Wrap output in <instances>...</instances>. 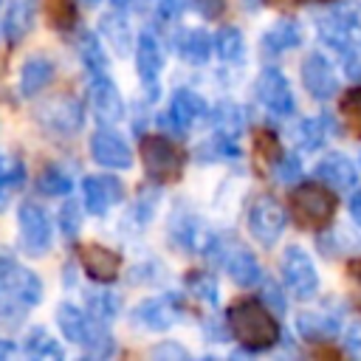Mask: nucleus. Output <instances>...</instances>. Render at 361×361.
<instances>
[{
	"label": "nucleus",
	"mask_w": 361,
	"mask_h": 361,
	"mask_svg": "<svg viewBox=\"0 0 361 361\" xmlns=\"http://www.w3.org/2000/svg\"><path fill=\"white\" fill-rule=\"evenodd\" d=\"M226 319H228V330L234 333V338L240 344H245L248 350H268L279 341L276 319L257 299H243V302L231 305Z\"/></svg>",
	"instance_id": "f257e3e1"
},
{
	"label": "nucleus",
	"mask_w": 361,
	"mask_h": 361,
	"mask_svg": "<svg viewBox=\"0 0 361 361\" xmlns=\"http://www.w3.org/2000/svg\"><path fill=\"white\" fill-rule=\"evenodd\" d=\"M290 212L302 228L327 226V220L336 214V195L327 189V183H299L290 195Z\"/></svg>",
	"instance_id": "f03ea898"
},
{
	"label": "nucleus",
	"mask_w": 361,
	"mask_h": 361,
	"mask_svg": "<svg viewBox=\"0 0 361 361\" xmlns=\"http://www.w3.org/2000/svg\"><path fill=\"white\" fill-rule=\"evenodd\" d=\"M141 161H144L147 175L155 183H172L183 172L180 149L164 135H144L141 138Z\"/></svg>",
	"instance_id": "7ed1b4c3"
},
{
	"label": "nucleus",
	"mask_w": 361,
	"mask_h": 361,
	"mask_svg": "<svg viewBox=\"0 0 361 361\" xmlns=\"http://www.w3.org/2000/svg\"><path fill=\"white\" fill-rule=\"evenodd\" d=\"M279 268H282V279H285L288 290L296 299H310L319 290V274H316V265H313V259L307 257L305 248L288 245L282 251Z\"/></svg>",
	"instance_id": "20e7f679"
},
{
	"label": "nucleus",
	"mask_w": 361,
	"mask_h": 361,
	"mask_svg": "<svg viewBox=\"0 0 361 361\" xmlns=\"http://www.w3.org/2000/svg\"><path fill=\"white\" fill-rule=\"evenodd\" d=\"M316 28H319L322 42H327L330 48L344 54L353 45V34L358 28V14L353 6L338 3V6H330L324 14L316 17Z\"/></svg>",
	"instance_id": "39448f33"
},
{
	"label": "nucleus",
	"mask_w": 361,
	"mask_h": 361,
	"mask_svg": "<svg viewBox=\"0 0 361 361\" xmlns=\"http://www.w3.org/2000/svg\"><path fill=\"white\" fill-rule=\"evenodd\" d=\"M17 220H20L23 251L31 254V257H42V254H48L51 240H54V226H51L45 209L37 206V203H23L20 212H17Z\"/></svg>",
	"instance_id": "423d86ee"
},
{
	"label": "nucleus",
	"mask_w": 361,
	"mask_h": 361,
	"mask_svg": "<svg viewBox=\"0 0 361 361\" xmlns=\"http://www.w3.org/2000/svg\"><path fill=\"white\" fill-rule=\"evenodd\" d=\"M248 231L259 245H274L285 231V209L271 195H259L248 209Z\"/></svg>",
	"instance_id": "0eeeda50"
},
{
	"label": "nucleus",
	"mask_w": 361,
	"mask_h": 361,
	"mask_svg": "<svg viewBox=\"0 0 361 361\" xmlns=\"http://www.w3.org/2000/svg\"><path fill=\"white\" fill-rule=\"evenodd\" d=\"M257 99L274 113V116H290L296 102L290 93V85L279 68H262L257 76Z\"/></svg>",
	"instance_id": "6e6552de"
},
{
	"label": "nucleus",
	"mask_w": 361,
	"mask_h": 361,
	"mask_svg": "<svg viewBox=\"0 0 361 361\" xmlns=\"http://www.w3.org/2000/svg\"><path fill=\"white\" fill-rule=\"evenodd\" d=\"M302 85L319 102H327V99L336 96L338 76H336V71H333V65H330V59L324 54L313 51V54L305 56V62H302Z\"/></svg>",
	"instance_id": "1a4fd4ad"
},
{
	"label": "nucleus",
	"mask_w": 361,
	"mask_h": 361,
	"mask_svg": "<svg viewBox=\"0 0 361 361\" xmlns=\"http://www.w3.org/2000/svg\"><path fill=\"white\" fill-rule=\"evenodd\" d=\"M206 110L209 107H206L203 96H197L189 87H180V90L172 93L169 110H166V116H161V124L169 127V130H175V133H183L186 127H192L195 121H200L206 116Z\"/></svg>",
	"instance_id": "9d476101"
},
{
	"label": "nucleus",
	"mask_w": 361,
	"mask_h": 361,
	"mask_svg": "<svg viewBox=\"0 0 361 361\" xmlns=\"http://www.w3.org/2000/svg\"><path fill=\"white\" fill-rule=\"evenodd\" d=\"M39 121L48 130L59 133V135H71L82 127L85 113H82V104L73 96H56V99H48L39 107Z\"/></svg>",
	"instance_id": "9b49d317"
},
{
	"label": "nucleus",
	"mask_w": 361,
	"mask_h": 361,
	"mask_svg": "<svg viewBox=\"0 0 361 361\" xmlns=\"http://www.w3.org/2000/svg\"><path fill=\"white\" fill-rule=\"evenodd\" d=\"M90 158L107 169H127L133 164V152L116 130H96L90 135Z\"/></svg>",
	"instance_id": "f8f14e48"
},
{
	"label": "nucleus",
	"mask_w": 361,
	"mask_h": 361,
	"mask_svg": "<svg viewBox=\"0 0 361 361\" xmlns=\"http://www.w3.org/2000/svg\"><path fill=\"white\" fill-rule=\"evenodd\" d=\"M90 110H93L96 121H102V124H113L124 116V102L118 96L116 82L107 73L90 76Z\"/></svg>",
	"instance_id": "ddd939ff"
},
{
	"label": "nucleus",
	"mask_w": 361,
	"mask_h": 361,
	"mask_svg": "<svg viewBox=\"0 0 361 361\" xmlns=\"http://www.w3.org/2000/svg\"><path fill=\"white\" fill-rule=\"evenodd\" d=\"M180 316V305L175 293H164L155 299H144L135 310H133V322L147 327V330H166L178 322Z\"/></svg>",
	"instance_id": "4468645a"
},
{
	"label": "nucleus",
	"mask_w": 361,
	"mask_h": 361,
	"mask_svg": "<svg viewBox=\"0 0 361 361\" xmlns=\"http://www.w3.org/2000/svg\"><path fill=\"white\" fill-rule=\"evenodd\" d=\"M82 192H85V209L90 214H104L113 203H121V197H124L121 180L110 178V175H90V178H85Z\"/></svg>",
	"instance_id": "2eb2a0df"
},
{
	"label": "nucleus",
	"mask_w": 361,
	"mask_h": 361,
	"mask_svg": "<svg viewBox=\"0 0 361 361\" xmlns=\"http://www.w3.org/2000/svg\"><path fill=\"white\" fill-rule=\"evenodd\" d=\"M217 262L226 265L228 276H231L240 288H251V285H257V282L262 279V268H259L257 257H254L248 248H243V245H234V248H228V251H220V254H217Z\"/></svg>",
	"instance_id": "dca6fc26"
},
{
	"label": "nucleus",
	"mask_w": 361,
	"mask_h": 361,
	"mask_svg": "<svg viewBox=\"0 0 361 361\" xmlns=\"http://www.w3.org/2000/svg\"><path fill=\"white\" fill-rule=\"evenodd\" d=\"M135 68H138V76L147 87H155L158 85V76H161V68H164V54H161V45L158 39L144 31L138 34V42H135Z\"/></svg>",
	"instance_id": "f3484780"
},
{
	"label": "nucleus",
	"mask_w": 361,
	"mask_h": 361,
	"mask_svg": "<svg viewBox=\"0 0 361 361\" xmlns=\"http://www.w3.org/2000/svg\"><path fill=\"white\" fill-rule=\"evenodd\" d=\"M316 175H319V180H324L327 186H333L338 192H350L355 186V169H353L350 158L341 152H327L319 161Z\"/></svg>",
	"instance_id": "a211bd4d"
},
{
	"label": "nucleus",
	"mask_w": 361,
	"mask_h": 361,
	"mask_svg": "<svg viewBox=\"0 0 361 361\" xmlns=\"http://www.w3.org/2000/svg\"><path fill=\"white\" fill-rule=\"evenodd\" d=\"M37 6H39V0H8L6 17H3V34L8 42H20L31 31Z\"/></svg>",
	"instance_id": "6ab92c4d"
},
{
	"label": "nucleus",
	"mask_w": 361,
	"mask_h": 361,
	"mask_svg": "<svg viewBox=\"0 0 361 361\" xmlns=\"http://www.w3.org/2000/svg\"><path fill=\"white\" fill-rule=\"evenodd\" d=\"M82 265H85V274L96 282H113L116 274H118V254H113L110 248L104 245H85L82 248Z\"/></svg>",
	"instance_id": "aec40b11"
},
{
	"label": "nucleus",
	"mask_w": 361,
	"mask_h": 361,
	"mask_svg": "<svg viewBox=\"0 0 361 361\" xmlns=\"http://www.w3.org/2000/svg\"><path fill=\"white\" fill-rule=\"evenodd\" d=\"M54 79V62L48 56H28L20 71V96L31 99L39 90H45Z\"/></svg>",
	"instance_id": "412c9836"
},
{
	"label": "nucleus",
	"mask_w": 361,
	"mask_h": 361,
	"mask_svg": "<svg viewBox=\"0 0 361 361\" xmlns=\"http://www.w3.org/2000/svg\"><path fill=\"white\" fill-rule=\"evenodd\" d=\"M296 330H299V336L307 338V341H330V338L338 336L341 322H338L336 313H316V310H307V313H299Z\"/></svg>",
	"instance_id": "4be33fe9"
},
{
	"label": "nucleus",
	"mask_w": 361,
	"mask_h": 361,
	"mask_svg": "<svg viewBox=\"0 0 361 361\" xmlns=\"http://www.w3.org/2000/svg\"><path fill=\"white\" fill-rule=\"evenodd\" d=\"M175 48H178V54H180L186 62H192V65H203V62L209 59L212 48H214V39H212L203 28H186V31L178 34Z\"/></svg>",
	"instance_id": "5701e85b"
},
{
	"label": "nucleus",
	"mask_w": 361,
	"mask_h": 361,
	"mask_svg": "<svg viewBox=\"0 0 361 361\" xmlns=\"http://www.w3.org/2000/svg\"><path fill=\"white\" fill-rule=\"evenodd\" d=\"M302 42V28H299V23L296 20H276L268 31H265V37H262V48H265V54H282V51H290V48H296Z\"/></svg>",
	"instance_id": "b1692460"
},
{
	"label": "nucleus",
	"mask_w": 361,
	"mask_h": 361,
	"mask_svg": "<svg viewBox=\"0 0 361 361\" xmlns=\"http://www.w3.org/2000/svg\"><path fill=\"white\" fill-rule=\"evenodd\" d=\"M327 130L336 133V124H333V118H327V116H322V118H302V121L296 124L293 135H296V144H299L302 149H319V147L324 144V138H327Z\"/></svg>",
	"instance_id": "393cba45"
},
{
	"label": "nucleus",
	"mask_w": 361,
	"mask_h": 361,
	"mask_svg": "<svg viewBox=\"0 0 361 361\" xmlns=\"http://www.w3.org/2000/svg\"><path fill=\"white\" fill-rule=\"evenodd\" d=\"M214 51H217V56H220L223 62H237V59H243V54H245V39H243L240 28L223 25V28L217 31V37H214Z\"/></svg>",
	"instance_id": "a878e982"
},
{
	"label": "nucleus",
	"mask_w": 361,
	"mask_h": 361,
	"mask_svg": "<svg viewBox=\"0 0 361 361\" xmlns=\"http://www.w3.org/2000/svg\"><path fill=\"white\" fill-rule=\"evenodd\" d=\"M23 347H25V353L34 355V358H54V361H59V358L65 355L62 347L56 344V338H51V333H48L45 327H34V330H28Z\"/></svg>",
	"instance_id": "bb28decb"
},
{
	"label": "nucleus",
	"mask_w": 361,
	"mask_h": 361,
	"mask_svg": "<svg viewBox=\"0 0 361 361\" xmlns=\"http://www.w3.org/2000/svg\"><path fill=\"white\" fill-rule=\"evenodd\" d=\"M85 305H87V313L93 319H99V322H110L121 310V299L113 290H90L85 296Z\"/></svg>",
	"instance_id": "cd10ccee"
},
{
	"label": "nucleus",
	"mask_w": 361,
	"mask_h": 361,
	"mask_svg": "<svg viewBox=\"0 0 361 361\" xmlns=\"http://www.w3.org/2000/svg\"><path fill=\"white\" fill-rule=\"evenodd\" d=\"M197 155H200V161H223V158H240L237 135H226V133H217V135H212L206 144H200Z\"/></svg>",
	"instance_id": "c85d7f7f"
},
{
	"label": "nucleus",
	"mask_w": 361,
	"mask_h": 361,
	"mask_svg": "<svg viewBox=\"0 0 361 361\" xmlns=\"http://www.w3.org/2000/svg\"><path fill=\"white\" fill-rule=\"evenodd\" d=\"M79 54H82V62H85V68H87L90 76L107 73V56H104L99 39H96L90 31L82 34V39H79Z\"/></svg>",
	"instance_id": "c756f323"
},
{
	"label": "nucleus",
	"mask_w": 361,
	"mask_h": 361,
	"mask_svg": "<svg viewBox=\"0 0 361 361\" xmlns=\"http://www.w3.org/2000/svg\"><path fill=\"white\" fill-rule=\"evenodd\" d=\"M212 124L217 127V133H226V135H240L243 130V113L237 104L231 102H220L212 113Z\"/></svg>",
	"instance_id": "7c9ffc66"
},
{
	"label": "nucleus",
	"mask_w": 361,
	"mask_h": 361,
	"mask_svg": "<svg viewBox=\"0 0 361 361\" xmlns=\"http://www.w3.org/2000/svg\"><path fill=\"white\" fill-rule=\"evenodd\" d=\"M37 186H39V192L48 195V197H62V195L71 192L73 180H71V175H68L65 169H59V166H48V169H42Z\"/></svg>",
	"instance_id": "2f4dec72"
},
{
	"label": "nucleus",
	"mask_w": 361,
	"mask_h": 361,
	"mask_svg": "<svg viewBox=\"0 0 361 361\" xmlns=\"http://www.w3.org/2000/svg\"><path fill=\"white\" fill-rule=\"evenodd\" d=\"M102 31H104V37L116 45V51H118V54H127V48H130V42H133V37H130L127 23H124L118 14H104V17H102Z\"/></svg>",
	"instance_id": "473e14b6"
},
{
	"label": "nucleus",
	"mask_w": 361,
	"mask_h": 361,
	"mask_svg": "<svg viewBox=\"0 0 361 361\" xmlns=\"http://www.w3.org/2000/svg\"><path fill=\"white\" fill-rule=\"evenodd\" d=\"M186 285H189V293H195L200 302H206V305H217V279H214L212 274H206V271H195V274L186 279Z\"/></svg>",
	"instance_id": "72a5a7b5"
},
{
	"label": "nucleus",
	"mask_w": 361,
	"mask_h": 361,
	"mask_svg": "<svg viewBox=\"0 0 361 361\" xmlns=\"http://www.w3.org/2000/svg\"><path fill=\"white\" fill-rule=\"evenodd\" d=\"M274 175L279 183H293L302 178V161L296 155H285V158H276L274 164Z\"/></svg>",
	"instance_id": "f704fd0d"
},
{
	"label": "nucleus",
	"mask_w": 361,
	"mask_h": 361,
	"mask_svg": "<svg viewBox=\"0 0 361 361\" xmlns=\"http://www.w3.org/2000/svg\"><path fill=\"white\" fill-rule=\"evenodd\" d=\"M79 223H82V214H79V206L73 200H68L59 212V226H62V234L65 237H76L79 234Z\"/></svg>",
	"instance_id": "c9c22d12"
},
{
	"label": "nucleus",
	"mask_w": 361,
	"mask_h": 361,
	"mask_svg": "<svg viewBox=\"0 0 361 361\" xmlns=\"http://www.w3.org/2000/svg\"><path fill=\"white\" fill-rule=\"evenodd\" d=\"M17 271H20V265L14 262V257H11V254H0V299L8 293V288H11L14 276H17Z\"/></svg>",
	"instance_id": "e433bc0d"
},
{
	"label": "nucleus",
	"mask_w": 361,
	"mask_h": 361,
	"mask_svg": "<svg viewBox=\"0 0 361 361\" xmlns=\"http://www.w3.org/2000/svg\"><path fill=\"white\" fill-rule=\"evenodd\" d=\"M48 14H51L54 25H59V28L71 25V20H73V8L68 0H48Z\"/></svg>",
	"instance_id": "4c0bfd02"
},
{
	"label": "nucleus",
	"mask_w": 361,
	"mask_h": 361,
	"mask_svg": "<svg viewBox=\"0 0 361 361\" xmlns=\"http://www.w3.org/2000/svg\"><path fill=\"white\" fill-rule=\"evenodd\" d=\"M344 71L353 82H361V45L353 42L347 51H344Z\"/></svg>",
	"instance_id": "58836bf2"
},
{
	"label": "nucleus",
	"mask_w": 361,
	"mask_h": 361,
	"mask_svg": "<svg viewBox=\"0 0 361 361\" xmlns=\"http://www.w3.org/2000/svg\"><path fill=\"white\" fill-rule=\"evenodd\" d=\"M341 113H344L347 118H353V124L361 130V87H358V90H350V93L344 96Z\"/></svg>",
	"instance_id": "ea45409f"
},
{
	"label": "nucleus",
	"mask_w": 361,
	"mask_h": 361,
	"mask_svg": "<svg viewBox=\"0 0 361 361\" xmlns=\"http://www.w3.org/2000/svg\"><path fill=\"white\" fill-rule=\"evenodd\" d=\"M262 302H265L274 313H285V307H288V302H285V296H282V290H279L276 282H265V288H262Z\"/></svg>",
	"instance_id": "a19ab883"
},
{
	"label": "nucleus",
	"mask_w": 361,
	"mask_h": 361,
	"mask_svg": "<svg viewBox=\"0 0 361 361\" xmlns=\"http://www.w3.org/2000/svg\"><path fill=\"white\" fill-rule=\"evenodd\" d=\"M195 8L203 20H217L226 8V0H195Z\"/></svg>",
	"instance_id": "79ce46f5"
},
{
	"label": "nucleus",
	"mask_w": 361,
	"mask_h": 361,
	"mask_svg": "<svg viewBox=\"0 0 361 361\" xmlns=\"http://www.w3.org/2000/svg\"><path fill=\"white\" fill-rule=\"evenodd\" d=\"M186 3H189V0H155V6H158V14H161L164 20H178V17L183 14Z\"/></svg>",
	"instance_id": "37998d69"
},
{
	"label": "nucleus",
	"mask_w": 361,
	"mask_h": 361,
	"mask_svg": "<svg viewBox=\"0 0 361 361\" xmlns=\"http://www.w3.org/2000/svg\"><path fill=\"white\" fill-rule=\"evenodd\" d=\"M344 350L350 355H358L361 358V322L350 324V330L344 333Z\"/></svg>",
	"instance_id": "c03bdc74"
},
{
	"label": "nucleus",
	"mask_w": 361,
	"mask_h": 361,
	"mask_svg": "<svg viewBox=\"0 0 361 361\" xmlns=\"http://www.w3.org/2000/svg\"><path fill=\"white\" fill-rule=\"evenodd\" d=\"M161 353H172V355H178V358H186V355H189L183 347H178V344H172V341H166V344H161V347L152 350V355H161Z\"/></svg>",
	"instance_id": "a18cd8bd"
},
{
	"label": "nucleus",
	"mask_w": 361,
	"mask_h": 361,
	"mask_svg": "<svg viewBox=\"0 0 361 361\" xmlns=\"http://www.w3.org/2000/svg\"><path fill=\"white\" fill-rule=\"evenodd\" d=\"M347 206H350V214H353V220L361 226V192H355V195L350 197V203H347Z\"/></svg>",
	"instance_id": "49530a36"
},
{
	"label": "nucleus",
	"mask_w": 361,
	"mask_h": 361,
	"mask_svg": "<svg viewBox=\"0 0 361 361\" xmlns=\"http://www.w3.org/2000/svg\"><path fill=\"white\" fill-rule=\"evenodd\" d=\"M350 279H353V285H355V290H358V296H361V259L350 262Z\"/></svg>",
	"instance_id": "de8ad7c7"
},
{
	"label": "nucleus",
	"mask_w": 361,
	"mask_h": 361,
	"mask_svg": "<svg viewBox=\"0 0 361 361\" xmlns=\"http://www.w3.org/2000/svg\"><path fill=\"white\" fill-rule=\"evenodd\" d=\"M8 353H11V344L0 338V358H3V355H8Z\"/></svg>",
	"instance_id": "09e8293b"
},
{
	"label": "nucleus",
	"mask_w": 361,
	"mask_h": 361,
	"mask_svg": "<svg viewBox=\"0 0 361 361\" xmlns=\"http://www.w3.org/2000/svg\"><path fill=\"white\" fill-rule=\"evenodd\" d=\"M268 3H274V6H293V3H302V0H268Z\"/></svg>",
	"instance_id": "8fccbe9b"
},
{
	"label": "nucleus",
	"mask_w": 361,
	"mask_h": 361,
	"mask_svg": "<svg viewBox=\"0 0 361 361\" xmlns=\"http://www.w3.org/2000/svg\"><path fill=\"white\" fill-rule=\"evenodd\" d=\"M110 3H113V6H116V8H124V6H130V3H133V0H110Z\"/></svg>",
	"instance_id": "3c124183"
},
{
	"label": "nucleus",
	"mask_w": 361,
	"mask_h": 361,
	"mask_svg": "<svg viewBox=\"0 0 361 361\" xmlns=\"http://www.w3.org/2000/svg\"><path fill=\"white\" fill-rule=\"evenodd\" d=\"M79 3H85V6H96L99 0H79Z\"/></svg>",
	"instance_id": "603ef678"
}]
</instances>
